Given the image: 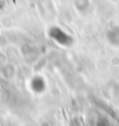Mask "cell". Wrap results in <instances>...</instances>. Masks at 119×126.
I'll list each match as a JSON object with an SVG mask.
<instances>
[{"instance_id":"obj_1","label":"cell","mask_w":119,"mask_h":126,"mask_svg":"<svg viewBox=\"0 0 119 126\" xmlns=\"http://www.w3.org/2000/svg\"><path fill=\"white\" fill-rule=\"evenodd\" d=\"M50 36L55 41H57L60 45L65 46V47L70 46L71 45V42H73L71 37H70L67 33H64L63 31H61V28H57V27H55V28H53V29H51Z\"/></svg>"},{"instance_id":"obj_4","label":"cell","mask_w":119,"mask_h":126,"mask_svg":"<svg viewBox=\"0 0 119 126\" xmlns=\"http://www.w3.org/2000/svg\"><path fill=\"white\" fill-rule=\"evenodd\" d=\"M42 126H49V125H48V124H43V125H42Z\"/></svg>"},{"instance_id":"obj_3","label":"cell","mask_w":119,"mask_h":126,"mask_svg":"<svg viewBox=\"0 0 119 126\" xmlns=\"http://www.w3.org/2000/svg\"><path fill=\"white\" fill-rule=\"evenodd\" d=\"M71 126H79V123H78V120H75V122L73 123V125Z\"/></svg>"},{"instance_id":"obj_2","label":"cell","mask_w":119,"mask_h":126,"mask_svg":"<svg viewBox=\"0 0 119 126\" xmlns=\"http://www.w3.org/2000/svg\"><path fill=\"white\" fill-rule=\"evenodd\" d=\"M30 88H32V90L34 92L42 94V92H45V90H46V82H45V79L42 77L35 76L30 81Z\"/></svg>"}]
</instances>
